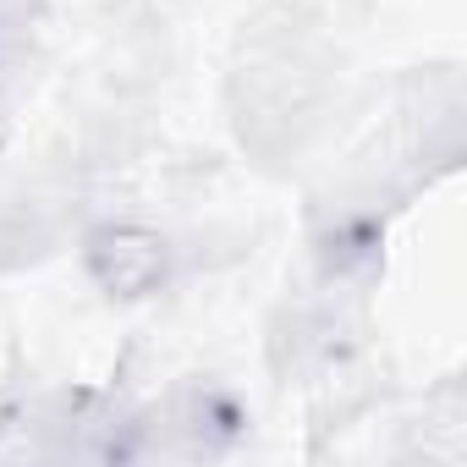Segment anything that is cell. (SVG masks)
<instances>
[{
  "mask_svg": "<svg viewBox=\"0 0 467 467\" xmlns=\"http://www.w3.org/2000/svg\"><path fill=\"white\" fill-rule=\"evenodd\" d=\"M165 243L143 225H99L88 237V275L110 297H143L165 281Z\"/></svg>",
  "mask_w": 467,
  "mask_h": 467,
  "instance_id": "6da1fadb",
  "label": "cell"
}]
</instances>
